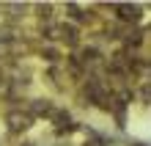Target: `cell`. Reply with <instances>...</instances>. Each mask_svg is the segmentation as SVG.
<instances>
[{"label": "cell", "mask_w": 151, "mask_h": 146, "mask_svg": "<svg viewBox=\"0 0 151 146\" xmlns=\"http://www.w3.org/2000/svg\"><path fill=\"white\" fill-rule=\"evenodd\" d=\"M28 146H30V143H28Z\"/></svg>", "instance_id": "7a4b0ae2"}, {"label": "cell", "mask_w": 151, "mask_h": 146, "mask_svg": "<svg viewBox=\"0 0 151 146\" xmlns=\"http://www.w3.org/2000/svg\"><path fill=\"white\" fill-rule=\"evenodd\" d=\"M8 124H11V130H25V127H30V116L11 113V116H8Z\"/></svg>", "instance_id": "6da1fadb"}]
</instances>
